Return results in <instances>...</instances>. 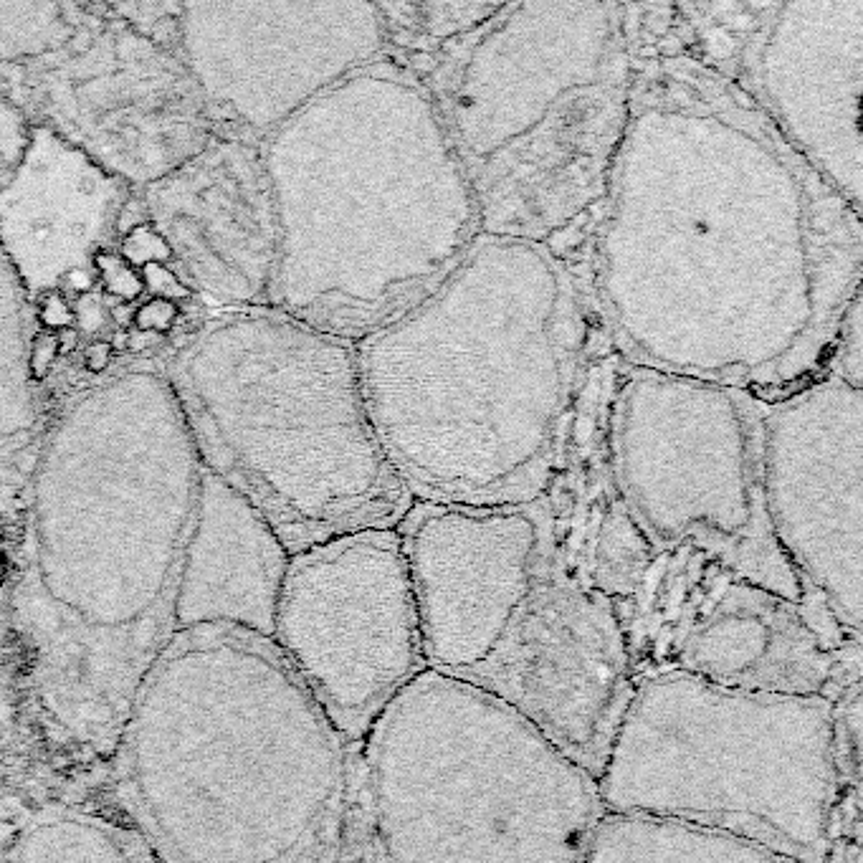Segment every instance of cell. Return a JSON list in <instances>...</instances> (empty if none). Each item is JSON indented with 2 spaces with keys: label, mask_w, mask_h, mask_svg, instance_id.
<instances>
[{
  "label": "cell",
  "mask_w": 863,
  "mask_h": 863,
  "mask_svg": "<svg viewBox=\"0 0 863 863\" xmlns=\"http://www.w3.org/2000/svg\"><path fill=\"white\" fill-rule=\"evenodd\" d=\"M636 26L590 309L623 365L772 403L831 360L861 294V213L691 51L674 3H636Z\"/></svg>",
  "instance_id": "1"
},
{
  "label": "cell",
  "mask_w": 863,
  "mask_h": 863,
  "mask_svg": "<svg viewBox=\"0 0 863 863\" xmlns=\"http://www.w3.org/2000/svg\"><path fill=\"white\" fill-rule=\"evenodd\" d=\"M200 474L178 398L155 370L97 385L49 433L11 615L38 712L74 750L109 757L173 638Z\"/></svg>",
  "instance_id": "2"
},
{
  "label": "cell",
  "mask_w": 863,
  "mask_h": 863,
  "mask_svg": "<svg viewBox=\"0 0 863 863\" xmlns=\"http://www.w3.org/2000/svg\"><path fill=\"white\" fill-rule=\"evenodd\" d=\"M593 309L567 256L481 233L423 302L355 342L362 395L416 502L550 494L585 383Z\"/></svg>",
  "instance_id": "3"
},
{
  "label": "cell",
  "mask_w": 863,
  "mask_h": 863,
  "mask_svg": "<svg viewBox=\"0 0 863 863\" xmlns=\"http://www.w3.org/2000/svg\"><path fill=\"white\" fill-rule=\"evenodd\" d=\"M352 750L274 638L173 633L109 752L157 863H340Z\"/></svg>",
  "instance_id": "4"
},
{
  "label": "cell",
  "mask_w": 863,
  "mask_h": 863,
  "mask_svg": "<svg viewBox=\"0 0 863 863\" xmlns=\"http://www.w3.org/2000/svg\"><path fill=\"white\" fill-rule=\"evenodd\" d=\"M279 251L269 307L357 342L428 297L481 236L426 79L388 51L261 142Z\"/></svg>",
  "instance_id": "5"
},
{
  "label": "cell",
  "mask_w": 863,
  "mask_h": 863,
  "mask_svg": "<svg viewBox=\"0 0 863 863\" xmlns=\"http://www.w3.org/2000/svg\"><path fill=\"white\" fill-rule=\"evenodd\" d=\"M395 529L426 671L497 699L598 780L636 679L618 608L565 557L550 499L416 502Z\"/></svg>",
  "instance_id": "6"
},
{
  "label": "cell",
  "mask_w": 863,
  "mask_h": 863,
  "mask_svg": "<svg viewBox=\"0 0 863 863\" xmlns=\"http://www.w3.org/2000/svg\"><path fill=\"white\" fill-rule=\"evenodd\" d=\"M165 378L200 466L249 499L289 555L395 529L416 504L375 436L352 340L274 307L223 309Z\"/></svg>",
  "instance_id": "7"
},
{
  "label": "cell",
  "mask_w": 863,
  "mask_h": 863,
  "mask_svg": "<svg viewBox=\"0 0 863 863\" xmlns=\"http://www.w3.org/2000/svg\"><path fill=\"white\" fill-rule=\"evenodd\" d=\"M636 41V3H499L413 64L459 152L481 233L557 249L590 223L626 127Z\"/></svg>",
  "instance_id": "8"
},
{
  "label": "cell",
  "mask_w": 863,
  "mask_h": 863,
  "mask_svg": "<svg viewBox=\"0 0 863 863\" xmlns=\"http://www.w3.org/2000/svg\"><path fill=\"white\" fill-rule=\"evenodd\" d=\"M603 813L527 719L423 671L352 750L340 863H588Z\"/></svg>",
  "instance_id": "9"
},
{
  "label": "cell",
  "mask_w": 863,
  "mask_h": 863,
  "mask_svg": "<svg viewBox=\"0 0 863 863\" xmlns=\"http://www.w3.org/2000/svg\"><path fill=\"white\" fill-rule=\"evenodd\" d=\"M836 702L636 679L598 777L605 813L712 828L826 863L841 798Z\"/></svg>",
  "instance_id": "10"
},
{
  "label": "cell",
  "mask_w": 863,
  "mask_h": 863,
  "mask_svg": "<svg viewBox=\"0 0 863 863\" xmlns=\"http://www.w3.org/2000/svg\"><path fill=\"white\" fill-rule=\"evenodd\" d=\"M765 400L623 365L608 408L610 479L656 552L694 550L803 603L762 497Z\"/></svg>",
  "instance_id": "11"
},
{
  "label": "cell",
  "mask_w": 863,
  "mask_h": 863,
  "mask_svg": "<svg viewBox=\"0 0 863 863\" xmlns=\"http://www.w3.org/2000/svg\"><path fill=\"white\" fill-rule=\"evenodd\" d=\"M618 615L633 679L679 674L831 702L861 686V636L686 547L656 552Z\"/></svg>",
  "instance_id": "12"
},
{
  "label": "cell",
  "mask_w": 863,
  "mask_h": 863,
  "mask_svg": "<svg viewBox=\"0 0 863 863\" xmlns=\"http://www.w3.org/2000/svg\"><path fill=\"white\" fill-rule=\"evenodd\" d=\"M271 638L347 745H360L426 671L398 529L342 534L289 557Z\"/></svg>",
  "instance_id": "13"
},
{
  "label": "cell",
  "mask_w": 863,
  "mask_h": 863,
  "mask_svg": "<svg viewBox=\"0 0 863 863\" xmlns=\"http://www.w3.org/2000/svg\"><path fill=\"white\" fill-rule=\"evenodd\" d=\"M674 6L691 51L861 213L863 0Z\"/></svg>",
  "instance_id": "14"
},
{
  "label": "cell",
  "mask_w": 863,
  "mask_h": 863,
  "mask_svg": "<svg viewBox=\"0 0 863 863\" xmlns=\"http://www.w3.org/2000/svg\"><path fill=\"white\" fill-rule=\"evenodd\" d=\"M109 13L84 6L61 49L18 69L21 102L36 114L33 125L54 130L130 188H147L203 150L216 125L178 49Z\"/></svg>",
  "instance_id": "15"
},
{
  "label": "cell",
  "mask_w": 863,
  "mask_h": 863,
  "mask_svg": "<svg viewBox=\"0 0 863 863\" xmlns=\"http://www.w3.org/2000/svg\"><path fill=\"white\" fill-rule=\"evenodd\" d=\"M390 51L380 3H183L178 54L221 135L264 142Z\"/></svg>",
  "instance_id": "16"
},
{
  "label": "cell",
  "mask_w": 863,
  "mask_h": 863,
  "mask_svg": "<svg viewBox=\"0 0 863 863\" xmlns=\"http://www.w3.org/2000/svg\"><path fill=\"white\" fill-rule=\"evenodd\" d=\"M767 522L803 588L861 636L863 390L823 370L762 410Z\"/></svg>",
  "instance_id": "17"
},
{
  "label": "cell",
  "mask_w": 863,
  "mask_h": 863,
  "mask_svg": "<svg viewBox=\"0 0 863 863\" xmlns=\"http://www.w3.org/2000/svg\"><path fill=\"white\" fill-rule=\"evenodd\" d=\"M142 208L190 294L218 312L269 307L279 226L259 142L216 132L142 188Z\"/></svg>",
  "instance_id": "18"
},
{
  "label": "cell",
  "mask_w": 863,
  "mask_h": 863,
  "mask_svg": "<svg viewBox=\"0 0 863 863\" xmlns=\"http://www.w3.org/2000/svg\"><path fill=\"white\" fill-rule=\"evenodd\" d=\"M132 188L44 125H31L0 185V254L28 299L89 289L125 228Z\"/></svg>",
  "instance_id": "19"
},
{
  "label": "cell",
  "mask_w": 863,
  "mask_h": 863,
  "mask_svg": "<svg viewBox=\"0 0 863 863\" xmlns=\"http://www.w3.org/2000/svg\"><path fill=\"white\" fill-rule=\"evenodd\" d=\"M289 557L264 514L203 469L175 590V633L223 623L271 638Z\"/></svg>",
  "instance_id": "20"
},
{
  "label": "cell",
  "mask_w": 863,
  "mask_h": 863,
  "mask_svg": "<svg viewBox=\"0 0 863 863\" xmlns=\"http://www.w3.org/2000/svg\"><path fill=\"white\" fill-rule=\"evenodd\" d=\"M3 828L6 863H157L127 823L64 800L33 805Z\"/></svg>",
  "instance_id": "21"
},
{
  "label": "cell",
  "mask_w": 863,
  "mask_h": 863,
  "mask_svg": "<svg viewBox=\"0 0 863 863\" xmlns=\"http://www.w3.org/2000/svg\"><path fill=\"white\" fill-rule=\"evenodd\" d=\"M588 863H800L712 828L643 815L603 813Z\"/></svg>",
  "instance_id": "22"
},
{
  "label": "cell",
  "mask_w": 863,
  "mask_h": 863,
  "mask_svg": "<svg viewBox=\"0 0 863 863\" xmlns=\"http://www.w3.org/2000/svg\"><path fill=\"white\" fill-rule=\"evenodd\" d=\"M499 3H380L390 36V51L405 61L431 56L451 38L481 26Z\"/></svg>",
  "instance_id": "23"
},
{
  "label": "cell",
  "mask_w": 863,
  "mask_h": 863,
  "mask_svg": "<svg viewBox=\"0 0 863 863\" xmlns=\"http://www.w3.org/2000/svg\"><path fill=\"white\" fill-rule=\"evenodd\" d=\"M84 16L74 3L0 6V64H26L61 49Z\"/></svg>",
  "instance_id": "24"
},
{
  "label": "cell",
  "mask_w": 863,
  "mask_h": 863,
  "mask_svg": "<svg viewBox=\"0 0 863 863\" xmlns=\"http://www.w3.org/2000/svg\"><path fill=\"white\" fill-rule=\"evenodd\" d=\"M26 297L0 254V433H13L28 423L26 395V332L21 299Z\"/></svg>",
  "instance_id": "25"
},
{
  "label": "cell",
  "mask_w": 863,
  "mask_h": 863,
  "mask_svg": "<svg viewBox=\"0 0 863 863\" xmlns=\"http://www.w3.org/2000/svg\"><path fill=\"white\" fill-rule=\"evenodd\" d=\"M861 294L851 299L846 314L841 319V330H838L836 345H833L831 360H828L826 370L848 383L851 388L863 390V312H861Z\"/></svg>",
  "instance_id": "26"
},
{
  "label": "cell",
  "mask_w": 863,
  "mask_h": 863,
  "mask_svg": "<svg viewBox=\"0 0 863 863\" xmlns=\"http://www.w3.org/2000/svg\"><path fill=\"white\" fill-rule=\"evenodd\" d=\"M94 276H99L104 292L117 299H125V302H135V299L145 294V284H142L140 274L119 256V251H102L94 259Z\"/></svg>",
  "instance_id": "27"
},
{
  "label": "cell",
  "mask_w": 863,
  "mask_h": 863,
  "mask_svg": "<svg viewBox=\"0 0 863 863\" xmlns=\"http://www.w3.org/2000/svg\"><path fill=\"white\" fill-rule=\"evenodd\" d=\"M178 304L168 302V299H152V302L142 304L135 314V322L140 330L145 332H168L178 319Z\"/></svg>",
  "instance_id": "28"
},
{
  "label": "cell",
  "mask_w": 863,
  "mask_h": 863,
  "mask_svg": "<svg viewBox=\"0 0 863 863\" xmlns=\"http://www.w3.org/2000/svg\"><path fill=\"white\" fill-rule=\"evenodd\" d=\"M94 352H99V355L97 357H89V367H92V370H102V365H104V362H107L109 347L104 345V342H97V345H94L92 350H89V355H94Z\"/></svg>",
  "instance_id": "29"
},
{
  "label": "cell",
  "mask_w": 863,
  "mask_h": 863,
  "mask_svg": "<svg viewBox=\"0 0 863 863\" xmlns=\"http://www.w3.org/2000/svg\"><path fill=\"white\" fill-rule=\"evenodd\" d=\"M3 838H6V828H3V820H0V863H6L3 861Z\"/></svg>",
  "instance_id": "30"
}]
</instances>
